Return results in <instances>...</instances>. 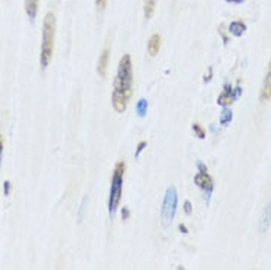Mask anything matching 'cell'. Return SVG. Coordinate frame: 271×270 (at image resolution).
Returning a JSON list of instances; mask_svg holds the SVG:
<instances>
[{"mask_svg": "<svg viewBox=\"0 0 271 270\" xmlns=\"http://www.w3.org/2000/svg\"><path fill=\"white\" fill-rule=\"evenodd\" d=\"M133 92V64L130 55H124L118 65V72L115 77L112 105L117 112H124L127 109L128 101Z\"/></svg>", "mask_w": 271, "mask_h": 270, "instance_id": "obj_1", "label": "cell"}, {"mask_svg": "<svg viewBox=\"0 0 271 270\" xmlns=\"http://www.w3.org/2000/svg\"><path fill=\"white\" fill-rule=\"evenodd\" d=\"M55 28H56V18L52 12H49L43 22V37H42V53H40V65L42 68H48L53 55L55 46Z\"/></svg>", "mask_w": 271, "mask_h": 270, "instance_id": "obj_2", "label": "cell"}, {"mask_svg": "<svg viewBox=\"0 0 271 270\" xmlns=\"http://www.w3.org/2000/svg\"><path fill=\"white\" fill-rule=\"evenodd\" d=\"M124 173H126L124 161L117 163V166H115V169H113V174H112V183H111V190H109V202H108V208H109V216L111 217L117 213L118 204L121 201Z\"/></svg>", "mask_w": 271, "mask_h": 270, "instance_id": "obj_3", "label": "cell"}, {"mask_svg": "<svg viewBox=\"0 0 271 270\" xmlns=\"http://www.w3.org/2000/svg\"><path fill=\"white\" fill-rule=\"evenodd\" d=\"M177 202H178V197H177V190L175 186H168L164 195V201H162V208H161V224L164 227L171 226L174 217H175V211H177Z\"/></svg>", "mask_w": 271, "mask_h": 270, "instance_id": "obj_4", "label": "cell"}, {"mask_svg": "<svg viewBox=\"0 0 271 270\" xmlns=\"http://www.w3.org/2000/svg\"><path fill=\"white\" fill-rule=\"evenodd\" d=\"M198 174L195 176V183L204 190V194L207 197V205L209 204L212 190H214V183H212V177L208 174V169L202 161H198Z\"/></svg>", "mask_w": 271, "mask_h": 270, "instance_id": "obj_5", "label": "cell"}, {"mask_svg": "<svg viewBox=\"0 0 271 270\" xmlns=\"http://www.w3.org/2000/svg\"><path fill=\"white\" fill-rule=\"evenodd\" d=\"M270 99H271V61L268 64L265 79L262 82V87H261V92H259V101L261 102H267Z\"/></svg>", "mask_w": 271, "mask_h": 270, "instance_id": "obj_6", "label": "cell"}, {"mask_svg": "<svg viewBox=\"0 0 271 270\" xmlns=\"http://www.w3.org/2000/svg\"><path fill=\"white\" fill-rule=\"evenodd\" d=\"M233 101H236V98H235V95H233V89H231V86L225 84L223 93H221V95L218 96V99H217V103L221 105V106H228Z\"/></svg>", "mask_w": 271, "mask_h": 270, "instance_id": "obj_7", "label": "cell"}, {"mask_svg": "<svg viewBox=\"0 0 271 270\" xmlns=\"http://www.w3.org/2000/svg\"><path fill=\"white\" fill-rule=\"evenodd\" d=\"M270 224H271V202L265 207L264 213H262V217L259 220V232L264 234L270 229Z\"/></svg>", "mask_w": 271, "mask_h": 270, "instance_id": "obj_8", "label": "cell"}, {"mask_svg": "<svg viewBox=\"0 0 271 270\" xmlns=\"http://www.w3.org/2000/svg\"><path fill=\"white\" fill-rule=\"evenodd\" d=\"M161 48V35L159 34H152V37L149 38L147 42V52L150 56H155L159 52Z\"/></svg>", "mask_w": 271, "mask_h": 270, "instance_id": "obj_9", "label": "cell"}, {"mask_svg": "<svg viewBox=\"0 0 271 270\" xmlns=\"http://www.w3.org/2000/svg\"><path fill=\"white\" fill-rule=\"evenodd\" d=\"M245 31H246V24L243 21H240V19H236L233 22H230V25H228V33H231L235 37L243 35Z\"/></svg>", "mask_w": 271, "mask_h": 270, "instance_id": "obj_10", "label": "cell"}, {"mask_svg": "<svg viewBox=\"0 0 271 270\" xmlns=\"http://www.w3.org/2000/svg\"><path fill=\"white\" fill-rule=\"evenodd\" d=\"M108 61H109V49H105L97 61V74L100 77H103L106 74V68H108Z\"/></svg>", "mask_w": 271, "mask_h": 270, "instance_id": "obj_11", "label": "cell"}, {"mask_svg": "<svg viewBox=\"0 0 271 270\" xmlns=\"http://www.w3.org/2000/svg\"><path fill=\"white\" fill-rule=\"evenodd\" d=\"M37 11H38V0H25V12L28 15L30 21L35 19Z\"/></svg>", "mask_w": 271, "mask_h": 270, "instance_id": "obj_12", "label": "cell"}, {"mask_svg": "<svg viewBox=\"0 0 271 270\" xmlns=\"http://www.w3.org/2000/svg\"><path fill=\"white\" fill-rule=\"evenodd\" d=\"M233 120V112L228 106H224V109L221 111V115H220V124L221 126H228Z\"/></svg>", "mask_w": 271, "mask_h": 270, "instance_id": "obj_13", "label": "cell"}, {"mask_svg": "<svg viewBox=\"0 0 271 270\" xmlns=\"http://www.w3.org/2000/svg\"><path fill=\"white\" fill-rule=\"evenodd\" d=\"M155 5H157V0H143V11H144L146 19L152 18V15L155 12Z\"/></svg>", "mask_w": 271, "mask_h": 270, "instance_id": "obj_14", "label": "cell"}, {"mask_svg": "<svg viewBox=\"0 0 271 270\" xmlns=\"http://www.w3.org/2000/svg\"><path fill=\"white\" fill-rule=\"evenodd\" d=\"M136 111L139 114V117H144L146 112H147V101L146 99H139L137 105H136Z\"/></svg>", "mask_w": 271, "mask_h": 270, "instance_id": "obj_15", "label": "cell"}, {"mask_svg": "<svg viewBox=\"0 0 271 270\" xmlns=\"http://www.w3.org/2000/svg\"><path fill=\"white\" fill-rule=\"evenodd\" d=\"M191 129H193V132H195V135H196L199 139H205V130H204V127H202L201 124L195 123Z\"/></svg>", "mask_w": 271, "mask_h": 270, "instance_id": "obj_16", "label": "cell"}, {"mask_svg": "<svg viewBox=\"0 0 271 270\" xmlns=\"http://www.w3.org/2000/svg\"><path fill=\"white\" fill-rule=\"evenodd\" d=\"M87 197L83 200V202H81V207H80V211H79V214H77V219H79V223H81V220H83V216H84V211H86V205H87Z\"/></svg>", "mask_w": 271, "mask_h": 270, "instance_id": "obj_17", "label": "cell"}, {"mask_svg": "<svg viewBox=\"0 0 271 270\" xmlns=\"http://www.w3.org/2000/svg\"><path fill=\"white\" fill-rule=\"evenodd\" d=\"M3 148H5V139H3V135H0V167H2V158H3Z\"/></svg>", "mask_w": 271, "mask_h": 270, "instance_id": "obj_18", "label": "cell"}, {"mask_svg": "<svg viewBox=\"0 0 271 270\" xmlns=\"http://www.w3.org/2000/svg\"><path fill=\"white\" fill-rule=\"evenodd\" d=\"M106 3H108V0H96V6L99 11H103L106 8Z\"/></svg>", "mask_w": 271, "mask_h": 270, "instance_id": "obj_19", "label": "cell"}, {"mask_svg": "<svg viewBox=\"0 0 271 270\" xmlns=\"http://www.w3.org/2000/svg\"><path fill=\"white\" fill-rule=\"evenodd\" d=\"M144 146H146V142H140L139 143V146H137V151H136V157H139L140 153H142V151L144 149Z\"/></svg>", "mask_w": 271, "mask_h": 270, "instance_id": "obj_20", "label": "cell"}, {"mask_svg": "<svg viewBox=\"0 0 271 270\" xmlns=\"http://www.w3.org/2000/svg\"><path fill=\"white\" fill-rule=\"evenodd\" d=\"M220 33H221V35H223V40H224V43L227 45L228 43V38H227V35H225V30H224V24L220 27Z\"/></svg>", "mask_w": 271, "mask_h": 270, "instance_id": "obj_21", "label": "cell"}, {"mask_svg": "<svg viewBox=\"0 0 271 270\" xmlns=\"http://www.w3.org/2000/svg\"><path fill=\"white\" fill-rule=\"evenodd\" d=\"M3 190H5V195H9V194H11V182H5Z\"/></svg>", "mask_w": 271, "mask_h": 270, "instance_id": "obj_22", "label": "cell"}, {"mask_svg": "<svg viewBox=\"0 0 271 270\" xmlns=\"http://www.w3.org/2000/svg\"><path fill=\"white\" fill-rule=\"evenodd\" d=\"M240 93H242V89H240V86H236V87L233 89V95H235V98L238 99V98L240 96Z\"/></svg>", "mask_w": 271, "mask_h": 270, "instance_id": "obj_23", "label": "cell"}, {"mask_svg": "<svg viewBox=\"0 0 271 270\" xmlns=\"http://www.w3.org/2000/svg\"><path fill=\"white\" fill-rule=\"evenodd\" d=\"M184 211H186L187 214H190V213H191V204H190L189 201H186V202H184Z\"/></svg>", "mask_w": 271, "mask_h": 270, "instance_id": "obj_24", "label": "cell"}, {"mask_svg": "<svg viewBox=\"0 0 271 270\" xmlns=\"http://www.w3.org/2000/svg\"><path fill=\"white\" fill-rule=\"evenodd\" d=\"M227 3H233V5H240V3H243L245 0H225Z\"/></svg>", "mask_w": 271, "mask_h": 270, "instance_id": "obj_25", "label": "cell"}, {"mask_svg": "<svg viewBox=\"0 0 271 270\" xmlns=\"http://www.w3.org/2000/svg\"><path fill=\"white\" fill-rule=\"evenodd\" d=\"M211 75H212V68H209V72H208V75H205V79H204V82H205V83L211 80Z\"/></svg>", "mask_w": 271, "mask_h": 270, "instance_id": "obj_26", "label": "cell"}, {"mask_svg": "<svg viewBox=\"0 0 271 270\" xmlns=\"http://www.w3.org/2000/svg\"><path fill=\"white\" fill-rule=\"evenodd\" d=\"M178 229L181 230L183 234H187V232H189V230H187V227H186V226H183V224H180V227H178Z\"/></svg>", "mask_w": 271, "mask_h": 270, "instance_id": "obj_27", "label": "cell"}, {"mask_svg": "<svg viewBox=\"0 0 271 270\" xmlns=\"http://www.w3.org/2000/svg\"><path fill=\"white\" fill-rule=\"evenodd\" d=\"M123 217H124V219H127V217H128V210H127V208H124V210H123Z\"/></svg>", "mask_w": 271, "mask_h": 270, "instance_id": "obj_28", "label": "cell"}]
</instances>
